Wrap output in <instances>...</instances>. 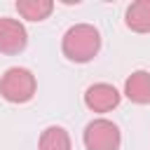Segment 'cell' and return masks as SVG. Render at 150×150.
Returning <instances> with one entry per match:
<instances>
[{
  "instance_id": "cell-1",
  "label": "cell",
  "mask_w": 150,
  "mask_h": 150,
  "mask_svg": "<svg viewBox=\"0 0 150 150\" xmlns=\"http://www.w3.org/2000/svg\"><path fill=\"white\" fill-rule=\"evenodd\" d=\"M98 47H101V33L91 23H75L73 28L66 30L63 42H61L66 59L75 63L91 61L98 54Z\"/></svg>"
},
{
  "instance_id": "cell-2",
  "label": "cell",
  "mask_w": 150,
  "mask_h": 150,
  "mask_svg": "<svg viewBox=\"0 0 150 150\" xmlns=\"http://www.w3.org/2000/svg\"><path fill=\"white\" fill-rule=\"evenodd\" d=\"M35 75L28 68H9L0 77V94L9 103H26L35 96Z\"/></svg>"
},
{
  "instance_id": "cell-3",
  "label": "cell",
  "mask_w": 150,
  "mask_h": 150,
  "mask_svg": "<svg viewBox=\"0 0 150 150\" xmlns=\"http://www.w3.org/2000/svg\"><path fill=\"white\" fill-rule=\"evenodd\" d=\"M122 143L117 124H112L105 117L91 120L84 129V145L87 150H117Z\"/></svg>"
},
{
  "instance_id": "cell-4",
  "label": "cell",
  "mask_w": 150,
  "mask_h": 150,
  "mask_svg": "<svg viewBox=\"0 0 150 150\" xmlns=\"http://www.w3.org/2000/svg\"><path fill=\"white\" fill-rule=\"evenodd\" d=\"M117 103H120V91L108 82H96L84 91V105L94 112H108L117 108Z\"/></svg>"
},
{
  "instance_id": "cell-5",
  "label": "cell",
  "mask_w": 150,
  "mask_h": 150,
  "mask_svg": "<svg viewBox=\"0 0 150 150\" xmlns=\"http://www.w3.org/2000/svg\"><path fill=\"white\" fill-rule=\"evenodd\" d=\"M28 42L26 28L21 21L2 16L0 19V52L2 54H19Z\"/></svg>"
},
{
  "instance_id": "cell-6",
  "label": "cell",
  "mask_w": 150,
  "mask_h": 150,
  "mask_svg": "<svg viewBox=\"0 0 150 150\" xmlns=\"http://www.w3.org/2000/svg\"><path fill=\"white\" fill-rule=\"evenodd\" d=\"M124 96L134 103H150V73L148 70H136L127 77L124 82Z\"/></svg>"
},
{
  "instance_id": "cell-7",
  "label": "cell",
  "mask_w": 150,
  "mask_h": 150,
  "mask_svg": "<svg viewBox=\"0 0 150 150\" xmlns=\"http://www.w3.org/2000/svg\"><path fill=\"white\" fill-rule=\"evenodd\" d=\"M127 26L136 33H150V0H136L127 7Z\"/></svg>"
},
{
  "instance_id": "cell-8",
  "label": "cell",
  "mask_w": 150,
  "mask_h": 150,
  "mask_svg": "<svg viewBox=\"0 0 150 150\" xmlns=\"http://www.w3.org/2000/svg\"><path fill=\"white\" fill-rule=\"evenodd\" d=\"M52 9H54L52 0H19L16 2V12L28 21H42L52 14Z\"/></svg>"
},
{
  "instance_id": "cell-9",
  "label": "cell",
  "mask_w": 150,
  "mask_h": 150,
  "mask_svg": "<svg viewBox=\"0 0 150 150\" xmlns=\"http://www.w3.org/2000/svg\"><path fill=\"white\" fill-rule=\"evenodd\" d=\"M40 150H70V136L63 127H47L40 134Z\"/></svg>"
}]
</instances>
